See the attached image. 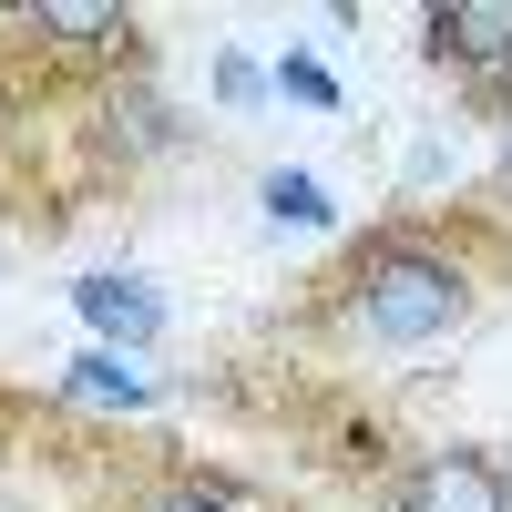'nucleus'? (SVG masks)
<instances>
[{
    "label": "nucleus",
    "instance_id": "20e7f679",
    "mask_svg": "<svg viewBox=\"0 0 512 512\" xmlns=\"http://www.w3.org/2000/svg\"><path fill=\"white\" fill-rule=\"evenodd\" d=\"M72 297H82V318H93L103 338H154V328H164V297H154L144 277H82Z\"/></svg>",
    "mask_w": 512,
    "mask_h": 512
},
{
    "label": "nucleus",
    "instance_id": "6e6552de",
    "mask_svg": "<svg viewBox=\"0 0 512 512\" xmlns=\"http://www.w3.org/2000/svg\"><path fill=\"white\" fill-rule=\"evenodd\" d=\"M287 93H308V103H338V82H328L318 62H287Z\"/></svg>",
    "mask_w": 512,
    "mask_h": 512
},
{
    "label": "nucleus",
    "instance_id": "423d86ee",
    "mask_svg": "<svg viewBox=\"0 0 512 512\" xmlns=\"http://www.w3.org/2000/svg\"><path fill=\"white\" fill-rule=\"evenodd\" d=\"M267 216H277V226H328L318 175H267Z\"/></svg>",
    "mask_w": 512,
    "mask_h": 512
},
{
    "label": "nucleus",
    "instance_id": "7ed1b4c3",
    "mask_svg": "<svg viewBox=\"0 0 512 512\" xmlns=\"http://www.w3.org/2000/svg\"><path fill=\"white\" fill-rule=\"evenodd\" d=\"M431 31H441L472 72H502V82H512V0H461V11H441Z\"/></svg>",
    "mask_w": 512,
    "mask_h": 512
},
{
    "label": "nucleus",
    "instance_id": "0eeeda50",
    "mask_svg": "<svg viewBox=\"0 0 512 512\" xmlns=\"http://www.w3.org/2000/svg\"><path fill=\"white\" fill-rule=\"evenodd\" d=\"M41 31H52V41H103V31H123V21L93 11V0H52V11H41Z\"/></svg>",
    "mask_w": 512,
    "mask_h": 512
},
{
    "label": "nucleus",
    "instance_id": "39448f33",
    "mask_svg": "<svg viewBox=\"0 0 512 512\" xmlns=\"http://www.w3.org/2000/svg\"><path fill=\"white\" fill-rule=\"evenodd\" d=\"M72 400H123V410H134V400H154V390H144V369H134V359L82 349V359H72Z\"/></svg>",
    "mask_w": 512,
    "mask_h": 512
},
{
    "label": "nucleus",
    "instance_id": "1a4fd4ad",
    "mask_svg": "<svg viewBox=\"0 0 512 512\" xmlns=\"http://www.w3.org/2000/svg\"><path fill=\"white\" fill-rule=\"evenodd\" d=\"M164 512H216V502H164Z\"/></svg>",
    "mask_w": 512,
    "mask_h": 512
},
{
    "label": "nucleus",
    "instance_id": "f257e3e1",
    "mask_svg": "<svg viewBox=\"0 0 512 512\" xmlns=\"http://www.w3.org/2000/svg\"><path fill=\"white\" fill-rule=\"evenodd\" d=\"M461 308H472V287H461V267H441V256H379V267L359 277V318L369 338H390V349H420V338H441Z\"/></svg>",
    "mask_w": 512,
    "mask_h": 512
},
{
    "label": "nucleus",
    "instance_id": "f03ea898",
    "mask_svg": "<svg viewBox=\"0 0 512 512\" xmlns=\"http://www.w3.org/2000/svg\"><path fill=\"white\" fill-rule=\"evenodd\" d=\"M410 512H512V492L482 472L472 451H441V461L410 472Z\"/></svg>",
    "mask_w": 512,
    "mask_h": 512
}]
</instances>
